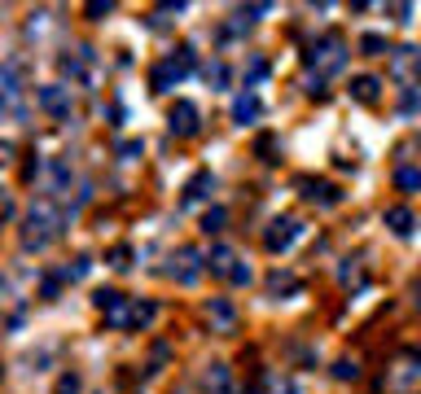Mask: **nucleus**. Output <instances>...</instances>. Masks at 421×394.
<instances>
[{"instance_id": "obj_1", "label": "nucleus", "mask_w": 421, "mask_h": 394, "mask_svg": "<svg viewBox=\"0 0 421 394\" xmlns=\"http://www.w3.org/2000/svg\"><path fill=\"white\" fill-rule=\"evenodd\" d=\"M307 66H320L325 75L342 70V66H347V49H342V40H338V35H325L320 44H311V53H307Z\"/></svg>"}, {"instance_id": "obj_2", "label": "nucleus", "mask_w": 421, "mask_h": 394, "mask_svg": "<svg viewBox=\"0 0 421 394\" xmlns=\"http://www.w3.org/2000/svg\"><path fill=\"white\" fill-rule=\"evenodd\" d=\"M97 307L105 311V320H110L114 329H127V325H132V307L123 303V294H114V289H97Z\"/></svg>"}, {"instance_id": "obj_3", "label": "nucleus", "mask_w": 421, "mask_h": 394, "mask_svg": "<svg viewBox=\"0 0 421 394\" xmlns=\"http://www.w3.org/2000/svg\"><path fill=\"white\" fill-rule=\"evenodd\" d=\"M167 272H172L180 285H194V281L202 276V254H198V250H176V254H172V267H167Z\"/></svg>"}, {"instance_id": "obj_4", "label": "nucleus", "mask_w": 421, "mask_h": 394, "mask_svg": "<svg viewBox=\"0 0 421 394\" xmlns=\"http://www.w3.org/2000/svg\"><path fill=\"white\" fill-rule=\"evenodd\" d=\"M167 123H172L176 136H194L198 123H202V114H198V105H194V101H176V105H172V114H167Z\"/></svg>"}, {"instance_id": "obj_5", "label": "nucleus", "mask_w": 421, "mask_h": 394, "mask_svg": "<svg viewBox=\"0 0 421 394\" xmlns=\"http://www.w3.org/2000/svg\"><path fill=\"white\" fill-rule=\"evenodd\" d=\"M40 105H44L53 118H66V114H70V88H62V83H49V88H40Z\"/></svg>"}, {"instance_id": "obj_6", "label": "nucleus", "mask_w": 421, "mask_h": 394, "mask_svg": "<svg viewBox=\"0 0 421 394\" xmlns=\"http://www.w3.org/2000/svg\"><path fill=\"white\" fill-rule=\"evenodd\" d=\"M294 237H298V219H276L272 228H268V237H263V245H268L272 254H276V250H285V245L294 241Z\"/></svg>"}, {"instance_id": "obj_7", "label": "nucleus", "mask_w": 421, "mask_h": 394, "mask_svg": "<svg viewBox=\"0 0 421 394\" xmlns=\"http://www.w3.org/2000/svg\"><path fill=\"white\" fill-rule=\"evenodd\" d=\"M298 188H303V197L325 201V206H333V201H338V188H333V184H325V180H298Z\"/></svg>"}, {"instance_id": "obj_8", "label": "nucleus", "mask_w": 421, "mask_h": 394, "mask_svg": "<svg viewBox=\"0 0 421 394\" xmlns=\"http://www.w3.org/2000/svg\"><path fill=\"white\" fill-rule=\"evenodd\" d=\"M233 118H237V123H255V118H259V97H255V92H242V97H237L233 101Z\"/></svg>"}, {"instance_id": "obj_9", "label": "nucleus", "mask_w": 421, "mask_h": 394, "mask_svg": "<svg viewBox=\"0 0 421 394\" xmlns=\"http://www.w3.org/2000/svg\"><path fill=\"white\" fill-rule=\"evenodd\" d=\"M395 75H400V79L421 75V53L417 49H400V53H395Z\"/></svg>"}, {"instance_id": "obj_10", "label": "nucleus", "mask_w": 421, "mask_h": 394, "mask_svg": "<svg viewBox=\"0 0 421 394\" xmlns=\"http://www.w3.org/2000/svg\"><path fill=\"white\" fill-rule=\"evenodd\" d=\"M233 263H237V259H233V250H228V245H215V250H211V259H207V267L215 272V276H233Z\"/></svg>"}, {"instance_id": "obj_11", "label": "nucleus", "mask_w": 421, "mask_h": 394, "mask_svg": "<svg viewBox=\"0 0 421 394\" xmlns=\"http://www.w3.org/2000/svg\"><path fill=\"white\" fill-rule=\"evenodd\" d=\"M387 228L400 232V237H408V232H413V210H408V206H391L387 210Z\"/></svg>"}, {"instance_id": "obj_12", "label": "nucleus", "mask_w": 421, "mask_h": 394, "mask_svg": "<svg viewBox=\"0 0 421 394\" xmlns=\"http://www.w3.org/2000/svg\"><path fill=\"white\" fill-rule=\"evenodd\" d=\"M211 188H215V180H211V171H198L194 180L185 184V201H202V197L211 193Z\"/></svg>"}, {"instance_id": "obj_13", "label": "nucleus", "mask_w": 421, "mask_h": 394, "mask_svg": "<svg viewBox=\"0 0 421 394\" xmlns=\"http://www.w3.org/2000/svg\"><path fill=\"white\" fill-rule=\"evenodd\" d=\"M207 390H215V394H233V386H228V368H224V364H211V368H207Z\"/></svg>"}, {"instance_id": "obj_14", "label": "nucleus", "mask_w": 421, "mask_h": 394, "mask_svg": "<svg viewBox=\"0 0 421 394\" xmlns=\"http://www.w3.org/2000/svg\"><path fill=\"white\" fill-rule=\"evenodd\" d=\"M378 88L382 83L373 79V75H360L356 83H351V92H356V101H378Z\"/></svg>"}, {"instance_id": "obj_15", "label": "nucleus", "mask_w": 421, "mask_h": 394, "mask_svg": "<svg viewBox=\"0 0 421 394\" xmlns=\"http://www.w3.org/2000/svg\"><path fill=\"white\" fill-rule=\"evenodd\" d=\"M395 184H400L404 193H417V188H421V171H417V166H400V171H395Z\"/></svg>"}, {"instance_id": "obj_16", "label": "nucleus", "mask_w": 421, "mask_h": 394, "mask_svg": "<svg viewBox=\"0 0 421 394\" xmlns=\"http://www.w3.org/2000/svg\"><path fill=\"white\" fill-rule=\"evenodd\" d=\"M211 320H215L220 329H233V307H228L224 298H215V303H211Z\"/></svg>"}, {"instance_id": "obj_17", "label": "nucleus", "mask_w": 421, "mask_h": 394, "mask_svg": "<svg viewBox=\"0 0 421 394\" xmlns=\"http://www.w3.org/2000/svg\"><path fill=\"white\" fill-rule=\"evenodd\" d=\"M224 219H228V215H224L220 206L207 210V215H202V232H207V237H211V232H220V228H224Z\"/></svg>"}, {"instance_id": "obj_18", "label": "nucleus", "mask_w": 421, "mask_h": 394, "mask_svg": "<svg viewBox=\"0 0 421 394\" xmlns=\"http://www.w3.org/2000/svg\"><path fill=\"white\" fill-rule=\"evenodd\" d=\"M154 316H158V311H154V303H132V325H136V329L150 325Z\"/></svg>"}, {"instance_id": "obj_19", "label": "nucleus", "mask_w": 421, "mask_h": 394, "mask_svg": "<svg viewBox=\"0 0 421 394\" xmlns=\"http://www.w3.org/2000/svg\"><path fill=\"white\" fill-rule=\"evenodd\" d=\"M110 267H114V272H127V267H132V250H127V245H114V250H110Z\"/></svg>"}, {"instance_id": "obj_20", "label": "nucleus", "mask_w": 421, "mask_h": 394, "mask_svg": "<svg viewBox=\"0 0 421 394\" xmlns=\"http://www.w3.org/2000/svg\"><path fill=\"white\" fill-rule=\"evenodd\" d=\"M360 49H364L369 57H382V53H387V40H382V35H373V31H369L364 40H360Z\"/></svg>"}, {"instance_id": "obj_21", "label": "nucleus", "mask_w": 421, "mask_h": 394, "mask_svg": "<svg viewBox=\"0 0 421 394\" xmlns=\"http://www.w3.org/2000/svg\"><path fill=\"white\" fill-rule=\"evenodd\" d=\"M333 377H338V381H356L360 377V364L356 360H338V364H333Z\"/></svg>"}, {"instance_id": "obj_22", "label": "nucleus", "mask_w": 421, "mask_h": 394, "mask_svg": "<svg viewBox=\"0 0 421 394\" xmlns=\"http://www.w3.org/2000/svg\"><path fill=\"white\" fill-rule=\"evenodd\" d=\"M53 394H79V373H66V377H57Z\"/></svg>"}, {"instance_id": "obj_23", "label": "nucleus", "mask_w": 421, "mask_h": 394, "mask_svg": "<svg viewBox=\"0 0 421 394\" xmlns=\"http://www.w3.org/2000/svg\"><path fill=\"white\" fill-rule=\"evenodd\" d=\"M268 285H272V289H298V281H294V276H281V272H276Z\"/></svg>"}, {"instance_id": "obj_24", "label": "nucleus", "mask_w": 421, "mask_h": 394, "mask_svg": "<svg viewBox=\"0 0 421 394\" xmlns=\"http://www.w3.org/2000/svg\"><path fill=\"white\" fill-rule=\"evenodd\" d=\"M141 153V140H123V145H119V158H136Z\"/></svg>"}, {"instance_id": "obj_25", "label": "nucleus", "mask_w": 421, "mask_h": 394, "mask_svg": "<svg viewBox=\"0 0 421 394\" xmlns=\"http://www.w3.org/2000/svg\"><path fill=\"white\" fill-rule=\"evenodd\" d=\"M268 75V62H263V57H255V62H250V75L246 79H263Z\"/></svg>"}, {"instance_id": "obj_26", "label": "nucleus", "mask_w": 421, "mask_h": 394, "mask_svg": "<svg viewBox=\"0 0 421 394\" xmlns=\"http://www.w3.org/2000/svg\"><path fill=\"white\" fill-rule=\"evenodd\" d=\"M57 289H62V276H44V298H57Z\"/></svg>"}, {"instance_id": "obj_27", "label": "nucleus", "mask_w": 421, "mask_h": 394, "mask_svg": "<svg viewBox=\"0 0 421 394\" xmlns=\"http://www.w3.org/2000/svg\"><path fill=\"white\" fill-rule=\"evenodd\" d=\"M88 14H92V18H101V14H110V0H105V5H101V0H92V5H88Z\"/></svg>"}, {"instance_id": "obj_28", "label": "nucleus", "mask_w": 421, "mask_h": 394, "mask_svg": "<svg viewBox=\"0 0 421 394\" xmlns=\"http://www.w3.org/2000/svg\"><path fill=\"white\" fill-rule=\"evenodd\" d=\"M233 281L237 285H250V267H233Z\"/></svg>"}, {"instance_id": "obj_29", "label": "nucleus", "mask_w": 421, "mask_h": 394, "mask_svg": "<svg viewBox=\"0 0 421 394\" xmlns=\"http://www.w3.org/2000/svg\"><path fill=\"white\" fill-rule=\"evenodd\" d=\"M417 307H421V289H417Z\"/></svg>"}]
</instances>
